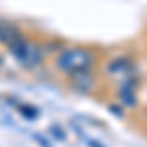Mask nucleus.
<instances>
[{
  "label": "nucleus",
  "mask_w": 147,
  "mask_h": 147,
  "mask_svg": "<svg viewBox=\"0 0 147 147\" xmlns=\"http://www.w3.org/2000/svg\"><path fill=\"white\" fill-rule=\"evenodd\" d=\"M96 63V55L92 53L88 47H65L63 51H59V55L55 57V67L59 73L73 77L79 73H86L92 71Z\"/></svg>",
  "instance_id": "f257e3e1"
},
{
  "label": "nucleus",
  "mask_w": 147,
  "mask_h": 147,
  "mask_svg": "<svg viewBox=\"0 0 147 147\" xmlns=\"http://www.w3.org/2000/svg\"><path fill=\"white\" fill-rule=\"evenodd\" d=\"M8 49H10V55L14 57L22 67L30 69V71L41 67L43 61H45V49L39 45L37 41L26 37V35H22V37H20L14 45H10Z\"/></svg>",
  "instance_id": "f03ea898"
},
{
  "label": "nucleus",
  "mask_w": 147,
  "mask_h": 147,
  "mask_svg": "<svg viewBox=\"0 0 147 147\" xmlns=\"http://www.w3.org/2000/svg\"><path fill=\"white\" fill-rule=\"evenodd\" d=\"M108 73L114 77H125V79H131V73L136 71V65L129 57H116L108 63Z\"/></svg>",
  "instance_id": "7ed1b4c3"
},
{
  "label": "nucleus",
  "mask_w": 147,
  "mask_h": 147,
  "mask_svg": "<svg viewBox=\"0 0 147 147\" xmlns=\"http://www.w3.org/2000/svg\"><path fill=\"white\" fill-rule=\"evenodd\" d=\"M118 100L124 106L136 108L137 106V92H136V80L125 79L118 84Z\"/></svg>",
  "instance_id": "20e7f679"
},
{
  "label": "nucleus",
  "mask_w": 147,
  "mask_h": 147,
  "mask_svg": "<svg viewBox=\"0 0 147 147\" xmlns=\"http://www.w3.org/2000/svg\"><path fill=\"white\" fill-rule=\"evenodd\" d=\"M22 35H24L22 30H20L16 24L8 22V20H0V43L10 47V45H14Z\"/></svg>",
  "instance_id": "39448f33"
},
{
  "label": "nucleus",
  "mask_w": 147,
  "mask_h": 147,
  "mask_svg": "<svg viewBox=\"0 0 147 147\" xmlns=\"http://www.w3.org/2000/svg\"><path fill=\"white\" fill-rule=\"evenodd\" d=\"M73 80V88L79 92H90L94 88V77H92V71H86V73H79V75H73L69 77Z\"/></svg>",
  "instance_id": "423d86ee"
},
{
  "label": "nucleus",
  "mask_w": 147,
  "mask_h": 147,
  "mask_svg": "<svg viewBox=\"0 0 147 147\" xmlns=\"http://www.w3.org/2000/svg\"><path fill=\"white\" fill-rule=\"evenodd\" d=\"M18 110H20V112L24 114V118H28V120H35V118L39 116V110L34 108V106H28V104H20Z\"/></svg>",
  "instance_id": "0eeeda50"
},
{
  "label": "nucleus",
  "mask_w": 147,
  "mask_h": 147,
  "mask_svg": "<svg viewBox=\"0 0 147 147\" xmlns=\"http://www.w3.org/2000/svg\"><path fill=\"white\" fill-rule=\"evenodd\" d=\"M51 131H53V134H55L59 139H65V134L61 131V127H59V125H51Z\"/></svg>",
  "instance_id": "6e6552de"
},
{
  "label": "nucleus",
  "mask_w": 147,
  "mask_h": 147,
  "mask_svg": "<svg viewBox=\"0 0 147 147\" xmlns=\"http://www.w3.org/2000/svg\"><path fill=\"white\" fill-rule=\"evenodd\" d=\"M88 145H90V147H104L102 143H98V141H94V139H88Z\"/></svg>",
  "instance_id": "1a4fd4ad"
},
{
  "label": "nucleus",
  "mask_w": 147,
  "mask_h": 147,
  "mask_svg": "<svg viewBox=\"0 0 147 147\" xmlns=\"http://www.w3.org/2000/svg\"><path fill=\"white\" fill-rule=\"evenodd\" d=\"M2 63H4V59H2V55H0V67H2Z\"/></svg>",
  "instance_id": "9d476101"
}]
</instances>
